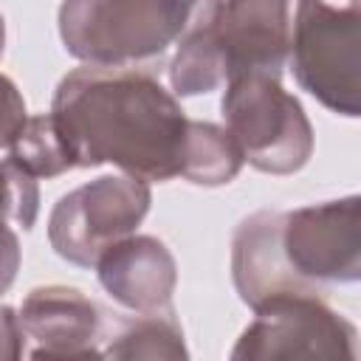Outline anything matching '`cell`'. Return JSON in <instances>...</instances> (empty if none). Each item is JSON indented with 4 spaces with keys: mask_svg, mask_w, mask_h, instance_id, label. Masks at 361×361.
<instances>
[{
    "mask_svg": "<svg viewBox=\"0 0 361 361\" xmlns=\"http://www.w3.org/2000/svg\"><path fill=\"white\" fill-rule=\"evenodd\" d=\"M51 118L76 166L113 164L141 180L183 172L189 118L147 71L85 65L54 93Z\"/></svg>",
    "mask_w": 361,
    "mask_h": 361,
    "instance_id": "obj_1",
    "label": "cell"
},
{
    "mask_svg": "<svg viewBox=\"0 0 361 361\" xmlns=\"http://www.w3.org/2000/svg\"><path fill=\"white\" fill-rule=\"evenodd\" d=\"M358 226V197L245 217L231 243L240 299L259 307L274 296H322L324 285L355 282L361 274Z\"/></svg>",
    "mask_w": 361,
    "mask_h": 361,
    "instance_id": "obj_2",
    "label": "cell"
},
{
    "mask_svg": "<svg viewBox=\"0 0 361 361\" xmlns=\"http://www.w3.org/2000/svg\"><path fill=\"white\" fill-rule=\"evenodd\" d=\"M223 0H65L59 37L76 59L141 68L206 28ZM144 71V68H141Z\"/></svg>",
    "mask_w": 361,
    "mask_h": 361,
    "instance_id": "obj_3",
    "label": "cell"
},
{
    "mask_svg": "<svg viewBox=\"0 0 361 361\" xmlns=\"http://www.w3.org/2000/svg\"><path fill=\"white\" fill-rule=\"evenodd\" d=\"M293 0H223L217 17L178 45L169 82L180 96L214 90L234 73H282Z\"/></svg>",
    "mask_w": 361,
    "mask_h": 361,
    "instance_id": "obj_4",
    "label": "cell"
},
{
    "mask_svg": "<svg viewBox=\"0 0 361 361\" xmlns=\"http://www.w3.org/2000/svg\"><path fill=\"white\" fill-rule=\"evenodd\" d=\"M223 118L243 161L259 172H296L313 152V130L302 104L279 85V73L254 71L228 76Z\"/></svg>",
    "mask_w": 361,
    "mask_h": 361,
    "instance_id": "obj_5",
    "label": "cell"
},
{
    "mask_svg": "<svg viewBox=\"0 0 361 361\" xmlns=\"http://www.w3.org/2000/svg\"><path fill=\"white\" fill-rule=\"evenodd\" d=\"M358 0H296L290 65L296 82L327 110L358 116Z\"/></svg>",
    "mask_w": 361,
    "mask_h": 361,
    "instance_id": "obj_6",
    "label": "cell"
},
{
    "mask_svg": "<svg viewBox=\"0 0 361 361\" xmlns=\"http://www.w3.org/2000/svg\"><path fill=\"white\" fill-rule=\"evenodd\" d=\"M147 209V180L133 175H102L59 197L48 220V240L62 259L90 268L104 248L130 237Z\"/></svg>",
    "mask_w": 361,
    "mask_h": 361,
    "instance_id": "obj_7",
    "label": "cell"
},
{
    "mask_svg": "<svg viewBox=\"0 0 361 361\" xmlns=\"http://www.w3.org/2000/svg\"><path fill=\"white\" fill-rule=\"evenodd\" d=\"M231 358H353L355 330L322 296L285 293L262 302Z\"/></svg>",
    "mask_w": 361,
    "mask_h": 361,
    "instance_id": "obj_8",
    "label": "cell"
},
{
    "mask_svg": "<svg viewBox=\"0 0 361 361\" xmlns=\"http://www.w3.org/2000/svg\"><path fill=\"white\" fill-rule=\"evenodd\" d=\"M20 327L37 347L31 358H99L104 319L76 288H34L20 310Z\"/></svg>",
    "mask_w": 361,
    "mask_h": 361,
    "instance_id": "obj_9",
    "label": "cell"
},
{
    "mask_svg": "<svg viewBox=\"0 0 361 361\" xmlns=\"http://www.w3.org/2000/svg\"><path fill=\"white\" fill-rule=\"evenodd\" d=\"M99 282L121 305L144 313L169 307L175 290V259L155 237H124L96 259Z\"/></svg>",
    "mask_w": 361,
    "mask_h": 361,
    "instance_id": "obj_10",
    "label": "cell"
},
{
    "mask_svg": "<svg viewBox=\"0 0 361 361\" xmlns=\"http://www.w3.org/2000/svg\"><path fill=\"white\" fill-rule=\"evenodd\" d=\"M102 355L113 358H178L186 355L183 330L169 307L113 319L102 333Z\"/></svg>",
    "mask_w": 361,
    "mask_h": 361,
    "instance_id": "obj_11",
    "label": "cell"
},
{
    "mask_svg": "<svg viewBox=\"0 0 361 361\" xmlns=\"http://www.w3.org/2000/svg\"><path fill=\"white\" fill-rule=\"evenodd\" d=\"M240 166H243V152L226 127H217L209 121L189 124L180 178L203 186H220V183H228L240 172Z\"/></svg>",
    "mask_w": 361,
    "mask_h": 361,
    "instance_id": "obj_12",
    "label": "cell"
},
{
    "mask_svg": "<svg viewBox=\"0 0 361 361\" xmlns=\"http://www.w3.org/2000/svg\"><path fill=\"white\" fill-rule=\"evenodd\" d=\"M8 158L14 164H20L25 172H31L34 178H54V175L73 169V161L65 149V141H62L51 113L28 116L25 127L8 147Z\"/></svg>",
    "mask_w": 361,
    "mask_h": 361,
    "instance_id": "obj_13",
    "label": "cell"
},
{
    "mask_svg": "<svg viewBox=\"0 0 361 361\" xmlns=\"http://www.w3.org/2000/svg\"><path fill=\"white\" fill-rule=\"evenodd\" d=\"M39 212V192L31 172H25L11 158L0 161V234L31 228Z\"/></svg>",
    "mask_w": 361,
    "mask_h": 361,
    "instance_id": "obj_14",
    "label": "cell"
},
{
    "mask_svg": "<svg viewBox=\"0 0 361 361\" xmlns=\"http://www.w3.org/2000/svg\"><path fill=\"white\" fill-rule=\"evenodd\" d=\"M25 102L17 90V85L0 73V147H11V141L25 127Z\"/></svg>",
    "mask_w": 361,
    "mask_h": 361,
    "instance_id": "obj_15",
    "label": "cell"
},
{
    "mask_svg": "<svg viewBox=\"0 0 361 361\" xmlns=\"http://www.w3.org/2000/svg\"><path fill=\"white\" fill-rule=\"evenodd\" d=\"M25 333L20 327V319L11 307H0V358H20Z\"/></svg>",
    "mask_w": 361,
    "mask_h": 361,
    "instance_id": "obj_16",
    "label": "cell"
},
{
    "mask_svg": "<svg viewBox=\"0 0 361 361\" xmlns=\"http://www.w3.org/2000/svg\"><path fill=\"white\" fill-rule=\"evenodd\" d=\"M3 45H6V25H3V14H0V56H3Z\"/></svg>",
    "mask_w": 361,
    "mask_h": 361,
    "instance_id": "obj_17",
    "label": "cell"
}]
</instances>
